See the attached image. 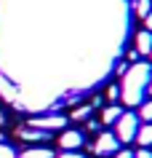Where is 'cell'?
<instances>
[{"mask_svg": "<svg viewBox=\"0 0 152 158\" xmlns=\"http://www.w3.org/2000/svg\"><path fill=\"white\" fill-rule=\"evenodd\" d=\"M150 78H152V70L147 62H136L126 70L123 81H120V99L123 105H142L144 102V94H147V86H150Z\"/></svg>", "mask_w": 152, "mask_h": 158, "instance_id": "6da1fadb", "label": "cell"}, {"mask_svg": "<svg viewBox=\"0 0 152 158\" xmlns=\"http://www.w3.org/2000/svg\"><path fill=\"white\" fill-rule=\"evenodd\" d=\"M139 115L136 113H123L115 123V137L120 142H134L136 139V131H139Z\"/></svg>", "mask_w": 152, "mask_h": 158, "instance_id": "7a4b0ae2", "label": "cell"}, {"mask_svg": "<svg viewBox=\"0 0 152 158\" xmlns=\"http://www.w3.org/2000/svg\"><path fill=\"white\" fill-rule=\"evenodd\" d=\"M118 150H120V139L112 131H101L99 139H96V145H93V153H96V156H115Z\"/></svg>", "mask_w": 152, "mask_h": 158, "instance_id": "3957f363", "label": "cell"}, {"mask_svg": "<svg viewBox=\"0 0 152 158\" xmlns=\"http://www.w3.org/2000/svg\"><path fill=\"white\" fill-rule=\"evenodd\" d=\"M59 148H61V150H80V148H83V134L75 131V129L61 131V137H59Z\"/></svg>", "mask_w": 152, "mask_h": 158, "instance_id": "277c9868", "label": "cell"}, {"mask_svg": "<svg viewBox=\"0 0 152 158\" xmlns=\"http://www.w3.org/2000/svg\"><path fill=\"white\" fill-rule=\"evenodd\" d=\"M67 123V118L64 115H45V118H32L29 126H37L43 131H51V129H61V126Z\"/></svg>", "mask_w": 152, "mask_h": 158, "instance_id": "5b68a950", "label": "cell"}, {"mask_svg": "<svg viewBox=\"0 0 152 158\" xmlns=\"http://www.w3.org/2000/svg\"><path fill=\"white\" fill-rule=\"evenodd\" d=\"M136 51H139V56H150L152 51V32H147V30H142V32H136Z\"/></svg>", "mask_w": 152, "mask_h": 158, "instance_id": "8992f818", "label": "cell"}, {"mask_svg": "<svg viewBox=\"0 0 152 158\" xmlns=\"http://www.w3.org/2000/svg\"><path fill=\"white\" fill-rule=\"evenodd\" d=\"M19 137L21 139H27V142H32V139H48V131H43V129H37V126H21L19 129Z\"/></svg>", "mask_w": 152, "mask_h": 158, "instance_id": "52a82bcc", "label": "cell"}, {"mask_svg": "<svg viewBox=\"0 0 152 158\" xmlns=\"http://www.w3.org/2000/svg\"><path fill=\"white\" fill-rule=\"evenodd\" d=\"M120 115H123V110H120L118 105H110V107H104V113H101V126H115Z\"/></svg>", "mask_w": 152, "mask_h": 158, "instance_id": "ba28073f", "label": "cell"}, {"mask_svg": "<svg viewBox=\"0 0 152 158\" xmlns=\"http://www.w3.org/2000/svg\"><path fill=\"white\" fill-rule=\"evenodd\" d=\"M19 158H56L51 148H27L19 153Z\"/></svg>", "mask_w": 152, "mask_h": 158, "instance_id": "9c48e42d", "label": "cell"}, {"mask_svg": "<svg viewBox=\"0 0 152 158\" xmlns=\"http://www.w3.org/2000/svg\"><path fill=\"white\" fill-rule=\"evenodd\" d=\"M136 142H139L142 148H150V145H152V123H142V126H139Z\"/></svg>", "mask_w": 152, "mask_h": 158, "instance_id": "30bf717a", "label": "cell"}, {"mask_svg": "<svg viewBox=\"0 0 152 158\" xmlns=\"http://www.w3.org/2000/svg\"><path fill=\"white\" fill-rule=\"evenodd\" d=\"M131 8H134V14L139 19H144V16H150V14H152V0H134Z\"/></svg>", "mask_w": 152, "mask_h": 158, "instance_id": "8fae6325", "label": "cell"}, {"mask_svg": "<svg viewBox=\"0 0 152 158\" xmlns=\"http://www.w3.org/2000/svg\"><path fill=\"white\" fill-rule=\"evenodd\" d=\"M96 105H99L96 99H93V102H88V105H83V107H77V110H75V113H72L69 118H72V121H83V118L88 115V113H91V110L96 107Z\"/></svg>", "mask_w": 152, "mask_h": 158, "instance_id": "7c38bea8", "label": "cell"}, {"mask_svg": "<svg viewBox=\"0 0 152 158\" xmlns=\"http://www.w3.org/2000/svg\"><path fill=\"white\" fill-rule=\"evenodd\" d=\"M139 121H147V123H152V99L142 102V107H139Z\"/></svg>", "mask_w": 152, "mask_h": 158, "instance_id": "4fadbf2b", "label": "cell"}, {"mask_svg": "<svg viewBox=\"0 0 152 158\" xmlns=\"http://www.w3.org/2000/svg\"><path fill=\"white\" fill-rule=\"evenodd\" d=\"M0 158H19V153L11 145H6V142H0Z\"/></svg>", "mask_w": 152, "mask_h": 158, "instance_id": "5bb4252c", "label": "cell"}, {"mask_svg": "<svg viewBox=\"0 0 152 158\" xmlns=\"http://www.w3.org/2000/svg\"><path fill=\"white\" fill-rule=\"evenodd\" d=\"M107 99H110V102H118L120 99V86H110V89H107Z\"/></svg>", "mask_w": 152, "mask_h": 158, "instance_id": "9a60e30c", "label": "cell"}, {"mask_svg": "<svg viewBox=\"0 0 152 158\" xmlns=\"http://www.w3.org/2000/svg\"><path fill=\"white\" fill-rule=\"evenodd\" d=\"M56 158H83V153H77V150H64V153H59Z\"/></svg>", "mask_w": 152, "mask_h": 158, "instance_id": "2e32d148", "label": "cell"}, {"mask_svg": "<svg viewBox=\"0 0 152 158\" xmlns=\"http://www.w3.org/2000/svg\"><path fill=\"white\" fill-rule=\"evenodd\" d=\"M134 158H152V150H150V148H139V150L134 153Z\"/></svg>", "mask_w": 152, "mask_h": 158, "instance_id": "e0dca14e", "label": "cell"}, {"mask_svg": "<svg viewBox=\"0 0 152 158\" xmlns=\"http://www.w3.org/2000/svg\"><path fill=\"white\" fill-rule=\"evenodd\" d=\"M85 129H88V131H101V121H88Z\"/></svg>", "mask_w": 152, "mask_h": 158, "instance_id": "ac0fdd59", "label": "cell"}, {"mask_svg": "<svg viewBox=\"0 0 152 158\" xmlns=\"http://www.w3.org/2000/svg\"><path fill=\"white\" fill-rule=\"evenodd\" d=\"M115 158H134V150H118Z\"/></svg>", "mask_w": 152, "mask_h": 158, "instance_id": "d6986e66", "label": "cell"}, {"mask_svg": "<svg viewBox=\"0 0 152 158\" xmlns=\"http://www.w3.org/2000/svg\"><path fill=\"white\" fill-rule=\"evenodd\" d=\"M144 30L152 32V14H150V16H144Z\"/></svg>", "mask_w": 152, "mask_h": 158, "instance_id": "ffe728a7", "label": "cell"}, {"mask_svg": "<svg viewBox=\"0 0 152 158\" xmlns=\"http://www.w3.org/2000/svg\"><path fill=\"white\" fill-rule=\"evenodd\" d=\"M147 91H150V94H152V78H150V86H147Z\"/></svg>", "mask_w": 152, "mask_h": 158, "instance_id": "44dd1931", "label": "cell"}, {"mask_svg": "<svg viewBox=\"0 0 152 158\" xmlns=\"http://www.w3.org/2000/svg\"><path fill=\"white\" fill-rule=\"evenodd\" d=\"M3 123H6V118H3V113H0V126H3Z\"/></svg>", "mask_w": 152, "mask_h": 158, "instance_id": "7402d4cb", "label": "cell"}, {"mask_svg": "<svg viewBox=\"0 0 152 158\" xmlns=\"http://www.w3.org/2000/svg\"><path fill=\"white\" fill-rule=\"evenodd\" d=\"M150 56H152V51H150Z\"/></svg>", "mask_w": 152, "mask_h": 158, "instance_id": "603a6c76", "label": "cell"}]
</instances>
